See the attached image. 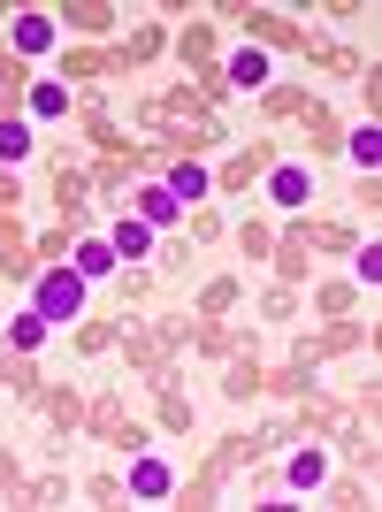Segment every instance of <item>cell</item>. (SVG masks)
<instances>
[{
  "mask_svg": "<svg viewBox=\"0 0 382 512\" xmlns=\"http://www.w3.org/2000/svg\"><path fill=\"white\" fill-rule=\"evenodd\" d=\"M344 153H352V169H367V176H375V169H382V130H375V123H367V130H352V138H344Z\"/></svg>",
  "mask_w": 382,
  "mask_h": 512,
  "instance_id": "30bf717a",
  "label": "cell"
},
{
  "mask_svg": "<svg viewBox=\"0 0 382 512\" xmlns=\"http://www.w3.org/2000/svg\"><path fill=\"white\" fill-rule=\"evenodd\" d=\"M107 245H115V260H146V253H153V230L130 214V222H115V237H107Z\"/></svg>",
  "mask_w": 382,
  "mask_h": 512,
  "instance_id": "9c48e42d",
  "label": "cell"
},
{
  "mask_svg": "<svg viewBox=\"0 0 382 512\" xmlns=\"http://www.w3.org/2000/svg\"><path fill=\"white\" fill-rule=\"evenodd\" d=\"M23 153H31V123L8 115V123H0V161H23Z\"/></svg>",
  "mask_w": 382,
  "mask_h": 512,
  "instance_id": "4fadbf2b",
  "label": "cell"
},
{
  "mask_svg": "<svg viewBox=\"0 0 382 512\" xmlns=\"http://www.w3.org/2000/svg\"><path fill=\"white\" fill-rule=\"evenodd\" d=\"M207 184H214V176L199 169V161H176V169H169V192L176 199H207Z\"/></svg>",
  "mask_w": 382,
  "mask_h": 512,
  "instance_id": "8fae6325",
  "label": "cell"
},
{
  "mask_svg": "<svg viewBox=\"0 0 382 512\" xmlns=\"http://www.w3.org/2000/svg\"><path fill=\"white\" fill-rule=\"evenodd\" d=\"M176 490V474H169V459H138V467H130V497H169Z\"/></svg>",
  "mask_w": 382,
  "mask_h": 512,
  "instance_id": "8992f818",
  "label": "cell"
},
{
  "mask_svg": "<svg viewBox=\"0 0 382 512\" xmlns=\"http://www.w3.org/2000/svg\"><path fill=\"white\" fill-rule=\"evenodd\" d=\"M8 39H16V54H54L62 23H54V16H16V31H8Z\"/></svg>",
  "mask_w": 382,
  "mask_h": 512,
  "instance_id": "5b68a950",
  "label": "cell"
},
{
  "mask_svg": "<svg viewBox=\"0 0 382 512\" xmlns=\"http://www.w3.org/2000/svg\"><path fill=\"white\" fill-rule=\"evenodd\" d=\"M46 337H54V321H46V314H39V306H23V314H16V321H8V344H16V352H39V344H46Z\"/></svg>",
  "mask_w": 382,
  "mask_h": 512,
  "instance_id": "ba28073f",
  "label": "cell"
},
{
  "mask_svg": "<svg viewBox=\"0 0 382 512\" xmlns=\"http://www.w3.org/2000/svg\"><path fill=\"white\" fill-rule=\"evenodd\" d=\"M31 306H39L46 321H77L85 314V276H77V268H46L39 291H31Z\"/></svg>",
  "mask_w": 382,
  "mask_h": 512,
  "instance_id": "6da1fadb",
  "label": "cell"
},
{
  "mask_svg": "<svg viewBox=\"0 0 382 512\" xmlns=\"http://www.w3.org/2000/svg\"><path fill=\"white\" fill-rule=\"evenodd\" d=\"M230 85L260 92V85H268V54H253V46H245V54H237V62H230Z\"/></svg>",
  "mask_w": 382,
  "mask_h": 512,
  "instance_id": "7c38bea8",
  "label": "cell"
},
{
  "mask_svg": "<svg viewBox=\"0 0 382 512\" xmlns=\"http://www.w3.org/2000/svg\"><path fill=\"white\" fill-rule=\"evenodd\" d=\"M268 199H276V207H306V199H314V176L298 169V161H283V169H268Z\"/></svg>",
  "mask_w": 382,
  "mask_h": 512,
  "instance_id": "3957f363",
  "label": "cell"
},
{
  "mask_svg": "<svg viewBox=\"0 0 382 512\" xmlns=\"http://www.w3.org/2000/svg\"><path fill=\"white\" fill-rule=\"evenodd\" d=\"M283 482H291V490H321V482H329V459H321L314 444H306V451H291V467H283Z\"/></svg>",
  "mask_w": 382,
  "mask_h": 512,
  "instance_id": "52a82bcc",
  "label": "cell"
},
{
  "mask_svg": "<svg viewBox=\"0 0 382 512\" xmlns=\"http://www.w3.org/2000/svg\"><path fill=\"white\" fill-rule=\"evenodd\" d=\"M360 283H367V291L382 283V245H367V253H360Z\"/></svg>",
  "mask_w": 382,
  "mask_h": 512,
  "instance_id": "9a60e30c",
  "label": "cell"
},
{
  "mask_svg": "<svg viewBox=\"0 0 382 512\" xmlns=\"http://www.w3.org/2000/svg\"><path fill=\"white\" fill-rule=\"evenodd\" d=\"M69 268H77V276H85V283H100V276H115L123 260H115V245H107V237H85V245L69 253Z\"/></svg>",
  "mask_w": 382,
  "mask_h": 512,
  "instance_id": "277c9868",
  "label": "cell"
},
{
  "mask_svg": "<svg viewBox=\"0 0 382 512\" xmlns=\"http://www.w3.org/2000/svg\"><path fill=\"white\" fill-rule=\"evenodd\" d=\"M138 222H146V230H176V222H184V199H176L169 184H146V192H138Z\"/></svg>",
  "mask_w": 382,
  "mask_h": 512,
  "instance_id": "7a4b0ae2",
  "label": "cell"
},
{
  "mask_svg": "<svg viewBox=\"0 0 382 512\" xmlns=\"http://www.w3.org/2000/svg\"><path fill=\"white\" fill-rule=\"evenodd\" d=\"M69 107V92L54 85V77H46V85H31V115H62Z\"/></svg>",
  "mask_w": 382,
  "mask_h": 512,
  "instance_id": "5bb4252c",
  "label": "cell"
}]
</instances>
